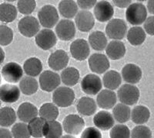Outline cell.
Segmentation results:
<instances>
[{"label":"cell","mask_w":154,"mask_h":138,"mask_svg":"<svg viewBox=\"0 0 154 138\" xmlns=\"http://www.w3.org/2000/svg\"><path fill=\"white\" fill-rule=\"evenodd\" d=\"M126 18L130 24L135 27L142 24L147 18V10L146 6L140 2L130 4L126 9Z\"/></svg>","instance_id":"cell-1"},{"label":"cell","mask_w":154,"mask_h":138,"mask_svg":"<svg viewBox=\"0 0 154 138\" xmlns=\"http://www.w3.org/2000/svg\"><path fill=\"white\" fill-rule=\"evenodd\" d=\"M38 17L41 25L47 29L53 28L59 21L57 9L52 5H46L42 6L38 11Z\"/></svg>","instance_id":"cell-2"},{"label":"cell","mask_w":154,"mask_h":138,"mask_svg":"<svg viewBox=\"0 0 154 138\" xmlns=\"http://www.w3.org/2000/svg\"><path fill=\"white\" fill-rule=\"evenodd\" d=\"M75 100V93L69 87H59L53 94V101L54 104L60 107H68L72 105Z\"/></svg>","instance_id":"cell-3"},{"label":"cell","mask_w":154,"mask_h":138,"mask_svg":"<svg viewBox=\"0 0 154 138\" xmlns=\"http://www.w3.org/2000/svg\"><path fill=\"white\" fill-rule=\"evenodd\" d=\"M118 97L121 103L126 106H132L138 102L140 99V90L135 85L125 84L118 90Z\"/></svg>","instance_id":"cell-4"},{"label":"cell","mask_w":154,"mask_h":138,"mask_svg":"<svg viewBox=\"0 0 154 138\" xmlns=\"http://www.w3.org/2000/svg\"><path fill=\"white\" fill-rule=\"evenodd\" d=\"M127 33V25L121 19H112L106 27V34L110 39L118 41L123 39Z\"/></svg>","instance_id":"cell-5"},{"label":"cell","mask_w":154,"mask_h":138,"mask_svg":"<svg viewBox=\"0 0 154 138\" xmlns=\"http://www.w3.org/2000/svg\"><path fill=\"white\" fill-rule=\"evenodd\" d=\"M39 23L34 16H27L22 18L18 23V29L24 37H32L39 31Z\"/></svg>","instance_id":"cell-6"},{"label":"cell","mask_w":154,"mask_h":138,"mask_svg":"<svg viewBox=\"0 0 154 138\" xmlns=\"http://www.w3.org/2000/svg\"><path fill=\"white\" fill-rule=\"evenodd\" d=\"M85 126L84 120L79 115L70 114L64 118L63 128L69 135H78L82 132Z\"/></svg>","instance_id":"cell-7"},{"label":"cell","mask_w":154,"mask_h":138,"mask_svg":"<svg viewBox=\"0 0 154 138\" xmlns=\"http://www.w3.org/2000/svg\"><path fill=\"white\" fill-rule=\"evenodd\" d=\"M61 80L57 73L52 71H44L39 76L40 88L45 92H53L60 85Z\"/></svg>","instance_id":"cell-8"},{"label":"cell","mask_w":154,"mask_h":138,"mask_svg":"<svg viewBox=\"0 0 154 138\" xmlns=\"http://www.w3.org/2000/svg\"><path fill=\"white\" fill-rule=\"evenodd\" d=\"M35 44L37 46L44 51L51 49L57 43L56 34L50 29H44L40 30L35 35Z\"/></svg>","instance_id":"cell-9"},{"label":"cell","mask_w":154,"mask_h":138,"mask_svg":"<svg viewBox=\"0 0 154 138\" xmlns=\"http://www.w3.org/2000/svg\"><path fill=\"white\" fill-rule=\"evenodd\" d=\"M81 89L87 95H96L102 89L101 79L96 74H86L81 81Z\"/></svg>","instance_id":"cell-10"},{"label":"cell","mask_w":154,"mask_h":138,"mask_svg":"<svg viewBox=\"0 0 154 138\" xmlns=\"http://www.w3.org/2000/svg\"><path fill=\"white\" fill-rule=\"evenodd\" d=\"M2 75L9 83H16L23 75V69L16 62H9L2 68Z\"/></svg>","instance_id":"cell-11"},{"label":"cell","mask_w":154,"mask_h":138,"mask_svg":"<svg viewBox=\"0 0 154 138\" xmlns=\"http://www.w3.org/2000/svg\"><path fill=\"white\" fill-rule=\"evenodd\" d=\"M70 53L72 58L77 61H84L90 53L89 45L84 39H77L70 45Z\"/></svg>","instance_id":"cell-12"},{"label":"cell","mask_w":154,"mask_h":138,"mask_svg":"<svg viewBox=\"0 0 154 138\" xmlns=\"http://www.w3.org/2000/svg\"><path fill=\"white\" fill-rule=\"evenodd\" d=\"M56 35L60 40L69 41L75 35V27L72 21L69 20H62L56 27Z\"/></svg>","instance_id":"cell-13"},{"label":"cell","mask_w":154,"mask_h":138,"mask_svg":"<svg viewBox=\"0 0 154 138\" xmlns=\"http://www.w3.org/2000/svg\"><path fill=\"white\" fill-rule=\"evenodd\" d=\"M69 61V55L65 51L59 49L50 54L48 59L49 67L54 71H60L66 68Z\"/></svg>","instance_id":"cell-14"},{"label":"cell","mask_w":154,"mask_h":138,"mask_svg":"<svg viewBox=\"0 0 154 138\" xmlns=\"http://www.w3.org/2000/svg\"><path fill=\"white\" fill-rule=\"evenodd\" d=\"M88 62L90 70L96 74H103L109 68V61L103 54H93L89 57Z\"/></svg>","instance_id":"cell-15"},{"label":"cell","mask_w":154,"mask_h":138,"mask_svg":"<svg viewBox=\"0 0 154 138\" xmlns=\"http://www.w3.org/2000/svg\"><path fill=\"white\" fill-rule=\"evenodd\" d=\"M114 14V9L108 1H100L94 6V16L100 22L109 21Z\"/></svg>","instance_id":"cell-16"},{"label":"cell","mask_w":154,"mask_h":138,"mask_svg":"<svg viewBox=\"0 0 154 138\" xmlns=\"http://www.w3.org/2000/svg\"><path fill=\"white\" fill-rule=\"evenodd\" d=\"M75 24L77 28L82 32H89L95 25L93 13L88 10H81L75 15Z\"/></svg>","instance_id":"cell-17"},{"label":"cell","mask_w":154,"mask_h":138,"mask_svg":"<svg viewBox=\"0 0 154 138\" xmlns=\"http://www.w3.org/2000/svg\"><path fill=\"white\" fill-rule=\"evenodd\" d=\"M143 75L142 69L135 64H127L122 68V77L127 83H138Z\"/></svg>","instance_id":"cell-18"},{"label":"cell","mask_w":154,"mask_h":138,"mask_svg":"<svg viewBox=\"0 0 154 138\" xmlns=\"http://www.w3.org/2000/svg\"><path fill=\"white\" fill-rule=\"evenodd\" d=\"M20 90L16 85L5 84L0 87V101L6 103H13L19 100Z\"/></svg>","instance_id":"cell-19"},{"label":"cell","mask_w":154,"mask_h":138,"mask_svg":"<svg viewBox=\"0 0 154 138\" xmlns=\"http://www.w3.org/2000/svg\"><path fill=\"white\" fill-rule=\"evenodd\" d=\"M116 94L113 91L104 89L99 92L96 102L99 107L103 110H109L115 106L116 103Z\"/></svg>","instance_id":"cell-20"},{"label":"cell","mask_w":154,"mask_h":138,"mask_svg":"<svg viewBox=\"0 0 154 138\" xmlns=\"http://www.w3.org/2000/svg\"><path fill=\"white\" fill-rule=\"evenodd\" d=\"M38 111L35 105L30 103H23L19 106L17 110V116L23 123H29L37 117Z\"/></svg>","instance_id":"cell-21"},{"label":"cell","mask_w":154,"mask_h":138,"mask_svg":"<svg viewBox=\"0 0 154 138\" xmlns=\"http://www.w3.org/2000/svg\"><path fill=\"white\" fill-rule=\"evenodd\" d=\"M95 126L101 130H110L114 125V119L112 115L107 111H100L93 117Z\"/></svg>","instance_id":"cell-22"},{"label":"cell","mask_w":154,"mask_h":138,"mask_svg":"<svg viewBox=\"0 0 154 138\" xmlns=\"http://www.w3.org/2000/svg\"><path fill=\"white\" fill-rule=\"evenodd\" d=\"M126 47L120 41H112L106 48V54L111 60H119L126 54Z\"/></svg>","instance_id":"cell-23"},{"label":"cell","mask_w":154,"mask_h":138,"mask_svg":"<svg viewBox=\"0 0 154 138\" xmlns=\"http://www.w3.org/2000/svg\"><path fill=\"white\" fill-rule=\"evenodd\" d=\"M76 108L79 114L89 117L94 114L96 112V102L90 97H82L78 100Z\"/></svg>","instance_id":"cell-24"},{"label":"cell","mask_w":154,"mask_h":138,"mask_svg":"<svg viewBox=\"0 0 154 138\" xmlns=\"http://www.w3.org/2000/svg\"><path fill=\"white\" fill-rule=\"evenodd\" d=\"M63 134V126L56 120L46 121L42 135L46 138H60Z\"/></svg>","instance_id":"cell-25"},{"label":"cell","mask_w":154,"mask_h":138,"mask_svg":"<svg viewBox=\"0 0 154 138\" xmlns=\"http://www.w3.org/2000/svg\"><path fill=\"white\" fill-rule=\"evenodd\" d=\"M104 86L109 90H115L118 89L122 82V77L120 74L115 70H111L104 74L103 78Z\"/></svg>","instance_id":"cell-26"},{"label":"cell","mask_w":154,"mask_h":138,"mask_svg":"<svg viewBox=\"0 0 154 138\" xmlns=\"http://www.w3.org/2000/svg\"><path fill=\"white\" fill-rule=\"evenodd\" d=\"M60 80L67 86H74L79 80V71L73 67H66L62 71Z\"/></svg>","instance_id":"cell-27"},{"label":"cell","mask_w":154,"mask_h":138,"mask_svg":"<svg viewBox=\"0 0 154 138\" xmlns=\"http://www.w3.org/2000/svg\"><path fill=\"white\" fill-rule=\"evenodd\" d=\"M89 44L95 51H103L107 46L106 37L102 31H94L89 36Z\"/></svg>","instance_id":"cell-28"},{"label":"cell","mask_w":154,"mask_h":138,"mask_svg":"<svg viewBox=\"0 0 154 138\" xmlns=\"http://www.w3.org/2000/svg\"><path fill=\"white\" fill-rule=\"evenodd\" d=\"M132 120L134 123L141 124L146 123L150 117V112L149 109L144 106H137L133 109L130 114Z\"/></svg>","instance_id":"cell-29"},{"label":"cell","mask_w":154,"mask_h":138,"mask_svg":"<svg viewBox=\"0 0 154 138\" xmlns=\"http://www.w3.org/2000/svg\"><path fill=\"white\" fill-rule=\"evenodd\" d=\"M17 16V9L10 3L0 4V21L9 23L14 21Z\"/></svg>","instance_id":"cell-30"},{"label":"cell","mask_w":154,"mask_h":138,"mask_svg":"<svg viewBox=\"0 0 154 138\" xmlns=\"http://www.w3.org/2000/svg\"><path fill=\"white\" fill-rule=\"evenodd\" d=\"M23 71L29 77L37 76L42 71V62L37 58H30L25 61Z\"/></svg>","instance_id":"cell-31"},{"label":"cell","mask_w":154,"mask_h":138,"mask_svg":"<svg viewBox=\"0 0 154 138\" xmlns=\"http://www.w3.org/2000/svg\"><path fill=\"white\" fill-rule=\"evenodd\" d=\"M128 41L133 46L141 45L146 40V33L140 27H131L126 33Z\"/></svg>","instance_id":"cell-32"},{"label":"cell","mask_w":154,"mask_h":138,"mask_svg":"<svg viewBox=\"0 0 154 138\" xmlns=\"http://www.w3.org/2000/svg\"><path fill=\"white\" fill-rule=\"evenodd\" d=\"M59 11L63 17L72 19L78 12V5L72 0H63L59 3Z\"/></svg>","instance_id":"cell-33"},{"label":"cell","mask_w":154,"mask_h":138,"mask_svg":"<svg viewBox=\"0 0 154 138\" xmlns=\"http://www.w3.org/2000/svg\"><path fill=\"white\" fill-rule=\"evenodd\" d=\"M59 110L54 103H45L42 105L38 114L45 121L56 120L59 117Z\"/></svg>","instance_id":"cell-34"},{"label":"cell","mask_w":154,"mask_h":138,"mask_svg":"<svg viewBox=\"0 0 154 138\" xmlns=\"http://www.w3.org/2000/svg\"><path fill=\"white\" fill-rule=\"evenodd\" d=\"M38 89V81L32 77H24L19 82V90L26 96L35 94Z\"/></svg>","instance_id":"cell-35"},{"label":"cell","mask_w":154,"mask_h":138,"mask_svg":"<svg viewBox=\"0 0 154 138\" xmlns=\"http://www.w3.org/2000/svg\"><path fill=\"white\" fill-rule=\"evenodd\" d=\"M130 114H131V110L130 107L123 103L116 105L112 110V115H113L112 117L120 123L127 122L130 118Z\"/></svg>","instance_id":"cell-36"},{"label":"cell","mask_w":154,"mask_h":138,"mask_svg":"<svg viewBox=\"0 0 154 138\" xmlns=\"http://www.w3.org/2000/svg\"><path fill=\"white\" fill-rule=\"evenodd\" d=\"M16 120L15 110L9 106L0 109V126L8 127L12 126Z\"/></svg>","instance_id":"cell-37"},{"label":"cell","mask_w":154,"mask_h":138,"mask_svg":"<svg viewBox=\"0 0 154 138\" xmlns=\"http://www.w3.org/2000/svg\"><path fill=\"white\" fill-rule=\"evenodd\" d=\"M46 121L41 117H35L33 120H32L29 122L28 126L29 132L30 136H33L35 138H41L43 136L42 132H43V127Z\"/></svg>","instance_id":"cell-38"},{"label":"cell","mask_w":154,"mask_h":138,"mask_svg":"<svg viewBox=\"0 0 154 138\" xmlns=\"http://www.w3.org/2000/svg\"><path fill=\"white\" fill-rule=\"evenodd\" d=\"M110 138H130V130L127 126L118 124L112 126L109 133Z\"/></svg>","instance_id":"cell-39"},{"label":"cell","mask_w":154,"mask_h":138,"mask_svg":"<svg viewBox=\"0 0 154 138\" xmlns=\"http://www.w3.org/2000/svg\"><path fill=\"white\" fill-rule=\"evenodd\" d=\"M13 31L5 25H0V45L7 46L13 40Z\"/></svg>","instance_id":"cell-40"},{"label":"cell","mask_w":154,"mask_h":138,"mask_svg":"<svg viewBox=\"0 0 154 138\" xmlns=\"http://www.w3.org/2000/svg\"><path fill=\"white\" fill-rule=\"evenodd\" d=\"M12 136L14 138H29L28 126L25 123H17L12 126Z\"/></svg>","instance_id":"cell-41"},{"label":"cell","mask_w":154,"mask_h":138,"mask_svg":"<svg viewBox=\"0 0 154 138\" xmlns=\"http://www.w3.org/2000/svg\"><path fill=\"white\" fill-rule=\"evenodd\" d=\"M36 6L34 0H19L17 2V8L19 12L24 15H29L33 12Z\"/></svg>","instance_id":"cell-42"},{"label":"cell","mask_w":154,"mask_h":138,"mask_svg":"<svg viewBox=\"0 0 154 138\" xmlns=\"http://www.w3.org/2000/svg\"><path fill=\"white\" fill-rule=\"evenodd\" d=\"M130 136L131 138H152V131L148 126L140 125L132 130Z\"/></svg>","instance_id":"cell-43"},{"label":"cell","mask_w":154,"mask_h":138,"mask_svg":"<svg viewBox=\"0 0 154 138\" xmlns=\"http://www.w3.org/2000/svg\"><path fill=\"white\" fill-rule=\"evenodd\" d=\"M80 138H102V134L99 129L90 126L84 130Z\"/></svg>","instance_id":"cell-44"},{"label":"cell","mask_w":154,"mask_h":138,"mask_svg":"<svg viewBox=\"0 0 154 138\" xmlns=\"http://www.w3.org/2000/svg\"><path fill=\"white\" fill-rule=\"evenodd\" d=\"M154 17L153 16H149L144 21V29L146 32L150 36L154 35Z\"/></svg>","instance_id":"cell-45"},{"label":"cell","mask_w":154,"mask_h":138,"mask_svg":"<svg viewBox=\"0 0 154 138\" xmlns=\"http://www.w3.org/2000/svg\"><path fill=\"white\" fill-rule=\"evenodd\" d=\"M96 2L97 1L95 0H78L76 4L78 6L82 9V10H87L94 7Z\"/></svg>","instance_id":"cell-46"},{"label":"cell","mask_w":154,"mask_h":138,"mask_svg":"<svg viewBox=\"0 0 154 138\" xmlns=\"http://www.w3.org/2000/svg\"><path fill=\"white\" fill-rule=\"evenodd\" d=\"M113 3L116 6H117L119 8H127L129 5L131 4V1L129 0H114Z\"/></svg>","instance_id":"cell-47"},{"label":"cell","mask_w":154,"mask_h":138,"mask_svg":"<svg viewBox=\"0 0 154 138\" xmlns=\"http://www.w3.org/2000/svg\"><path fill=\"white\" fill-rule=\"evenodd\" d=\"M0 138H12V133L8 129L0 128Z\"/></svg>","instance_id":"cell-48"},{"label":"cell","mask_w":154,"mask_h":138,"mask_svg":"<svg viewBox=\"0 0 154 138\" xmlns=\"http://www.w3.org/2000/svg\"><path fill=\"white\" fill-rule=\"evenodd\" d=\"M153 1H149L147 3V8H148V11L150 12L151 14H153L154 12V6H153Z\"/></svg>","instance_id":"cell-49"},{"label":"cell","mask_w":154,"mask_h":138,"mask_svg":"<svg viewBox=\"0 0 154 138\" xmlns=\"http://www.w3.org/2000/svg\"><path fill=\"white\" fill-rule=\"evenodd\" d=\"M5 60V52L2 48L0 47V64H2V62Z\"/></svg>","instance_id":"cell-50"},{"label":"cell","mask_w":154,"mask_h":138,"mask_svg":"<svg viewBox=\"0 0 154 138\" xmlns=\"http://www.w3.org/2000/svg\"><path fill=\"white\" fill-rule=\"evenodd\" d=\"M60 138H75V137H74V136H72V135L66 134V135H64V136H62Z\"/></svg>","instance_id":"cell-51"},{"label":"cell","mask_w":154,"mask_h":138,"mask_svg":"<svg viewBox=\"0 0 154 138\" xmlns=\"http://www.w3.org/2000/svg\"><path fill=\"white\" fill-rule=\"evenodd\" d=\"M0 83H1V74H0Z\"/></svg>","instance_id":"cell-52"},{"label":"cell","mask_w":154,"mask_h":138,"mask_svg":"<svg viewBox=\"0 0 154 138\" xmlns=\"http://www.w3.org/2000/svg\"><path fill=\"white\" fill-rule=\"evenodd\" d=\"M0 106H1V101H0Z\"/></svg>","instance_id":"cell-53"}]
</instances>
